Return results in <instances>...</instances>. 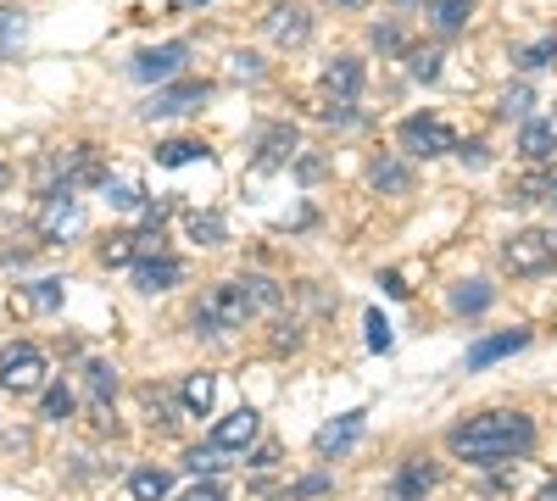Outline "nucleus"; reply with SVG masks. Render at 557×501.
Returning a JSON list of instances; mask_svg holds the SVG:
<instances>
[{"label":"nucleus","mask_w":557,"mask_h":501,"mask_svg":"<svg viewBox=\"0 0 557 501\" xmlns=\"http://www.w3.org/2000/svg\"><path fill=\"white\" fill-rule=\"evenodd\" d=\"M446 446H451V458L491 468V463H507V458H524L535 446V424L524 413H480L469 424H457L446 435Z\"/></svg>","instance_id":"obj_1"},{"label":"nucleus","mask_w":557,"mask_h":501,"mask_svg":"<svg viewBox=\"0 0 557 501\" xmlns=\"http://www.w3.org/2000/svg\"><path fill=\"white\" fill-rule=\"evenodd\" d=\"M251 317H257V306H251L246 285H240V279H223V285H212V290L196 301V335H228V329H246Z\"/></svg>","instance_id":"obj_2"},{"label":"nucleus","mask_w":557,"mask_h":501,"mask_svg":"<svg viewBox=\"0 0 557 501\" xmlns=\"http://www.w3.org/2000/svg\"><path fill=\"white\" fill-rule=\"evenodd\" d=\"M78 223H84V206H78L73 185H51L39 196V240L45 246H67V235H78Z\"/></svg>","instance_id":"obj_3"},{"label":"nucleus","mask_w":557,"mask_h":501,"mask_svg":"<svg viewBox=\"0 0 557 501\" xmlns=\"http://www.w3.org/2000/svg\"><path fill=\"white\" fill-rule=\"evenodd\" d=\"M502 267L507 273H546V267H557V229H519L513 240L502 246Z\"/></svg>","instance_id":"obj_4"},{"label":"nucleus","mask_w":557,"mask_h":501,"mask_svg":"<svg viewBox=\"0 0 557 501\" xmlns=\"http://www.w3.org/2000/svg\"><path fill=\"white\" fill-rule=\"evenodd\" d=\"M396 140H401V151H407V156H424V162H435V156L457 151V134H451V123H446V117H430V112L401 117Z\"/></svg>","instance_id":"obj_5"},{"label":"nucleus","mask_w":557,"mask_h":501,"mask_svg":"<svg viewBox=\"0 0 557 501\" xmlns=\"http://www.w3.org/2000/svg\"><path fill=\"white\" fill-rule=\"evenodd\" d=\"M0 390H12V396H34V390H45V351L28 346V340L0 351Z\"/></svg>","instance_id":"obj_6"},{"label":"nucleus","mask_w":557,"mask_h":501,"mask_svg":"<svg viewBox=\"0 0 557 501\" xmlns=\"http://www.w3.org/2000/svg\"><path fill=\"white\" fill-rule=\"evenodd\" d=\"M262 28H268V39L278 45V51H301V45L312 39V17H307L301 0H278V7H268Z\"/></svg>","instance_id":"obj_7"},{"label":"nucleus","mask_w":557,"mask_h":501,"mask_svg":"<svg viewBox=\"0 0 557 501\" xmlns=\"http://www.w3.org/2000/svg\"><path fill=\"white\" fill-rule=\"evenodd\" d=\"M207 96H212V84H207V78H178V84L157 89V96L139 107V117H184V112H196Z\"/></svg>","instance_id":"obj_8"},{"label":"nucleus","mask_w":557,"mask_h":501,"mask_svg":"<svg viewBox=\"0 0 557 501\" xmlns=\"http://www.w3.org/2000/svg\"><path fill=\"white\" fill-rule=\"evenodd\" d=\"M184 62H190V45H184V39H168V45H157V51H139V57L128 62V78L162 84V78H173Z\"/></svg>","instance_id":"obj_9"},{"label":"nucleus","mask_w":557,"mask_h":501,"mask_svg":"<svg viewBox=\"0 0 557 501\" xmlns=\"http://www.w3.org/2000/svg\"><path fill=\"white\" fill-rule=\"evenodd\" d=\"M435 485H441V468H435L430 458H407V463L391 474V485H385V501H424Z\"/></svg>","instance_id":"obj_10"},{"label":"nucleus","mask_w":557,"mask_h":501,"mask_svg":"<svg viewBox=\"0 0 557 501\" xmlns=\"http://www.w3.org/2000/svg\"><path fill=\"white\" fill-rule=\"evenodd\" d=\"M296 151H301L296 123H273V128H262V140H257V173H278V167H290V162H296Z\"/></svg>","instance_id":"obj_11"},{"label":"nucleus","mask_w":557,"mask_h":501,"mask_svg":"<svg viewBox=\"0 0 557 501\" xmlns=\"http://www.w3.org/2000/svg\"><path fill=\"white\" fill-rule=\"evenodd\" d=\"M128 267H134V285L146 290V296H162V290H173L184 279V262L168 256V251H146V256H134Z\"/></svg>","instance_id":"obj_12"},{"label":"nucleus","mask_w":557,"mask_h":501,"mask_svg":"<svg viewBox=\"0 0 557 501\" xmlns=\"http://www.w3.org/2000/svg\"><path fill=\"white\" fill-rule=\"evenodd\" d=\"M362 429H368V413H362V406H351V413H341L335 424H323L312 435V451H318V458H341V451H351L362 440Z\"/></svg>","instance_id":"obj_13"},{"label":"nucleus","mask_w":557,"mask_h":501,"mask_svg":"<svg viewBox=\"0 0 557 501\" xmlns=\"http://www.w3.org/2000/svg\"><path fill=\"white\" fill-rule=\"evenodd\" d=\"M257 429H262L257 406H235L228 418H218V429H212V446H218V451H246V446L257 440Z\"/></svg>","instance_id":"obj_14"},{"label":"nucleus","mask_w":557,"mask_h":501,"mask_svg":"<svg viewBox=\"0 0 557 501\" xmlns=\"http://www.w3.org/2000/svg\"><path fill=\"white\" fill-rule=\"evenodd\" d=\"M519 156H524V162H552V156H557V117H524V128H519Z\"/></svg>","instance_id":"obj_15"},{"label":"nucleus","mask_w":557,"mask_h":501,"mask_svg":"<svg viewBox=\"0 0 557 501\" xmlns=\"http://www.w3.org/2000/svg\"><path fill=\"white\" fill-rule=\"evenodd\" d=\"M524 346H530V329H507V335H491V340L469 346V368L480 374V368H491V362L513 356V351H524Z\"/></svg>","instance_id":"obj_16"},{"label":"nucleus","mask_w":557,"mask_h":501,"mask_svg":"<svg viewBox=\"0 0 557 501\" xmlns=\"http://www.w3.org/2000/svg\"><path fill=\"white\" fill-rule=\"evenodd\" d=\"M368 185H374L380 196H407L412 190V167L401 156H374L368 162Z\"/></svg>","instance_id":"obj_17"},{"label":"nucleus","mask_w":557,"mask_h":501,"mask_svg":"<svg viewBox=\"0 0 557 501\" xmlns=\"http://www.w3.org/2000/svg\"><path fill=\"white\" fill-rule=\"evenodd\" d=\"M323 89H330L335 101H357L362 96V62L357 57H335L323 67Z\"/></svg>","instance_id":"obj_18"},{"label":"nucleus","mask_w":557,"mask_h":501,"mask_svg":"<svg viewBox=\"0 0 557 501\" xmlns=\"http://www.w3.org/2000/svg\"><path fill=\"white\" fill-rule=\"evenodd\" d=\"M212 396H218V379L201 368V374H184L178 385V406H184V418H207L212 413Z\"/></svg>","instance_id":"obj_19"},{"label":"nucleus","mask_w":557,"mask_h":501,"mask_svg":"<svg viewBox=\"0 0 557 501\" xmlns=\"http://www.w3.org/2000/svg\"><path fill=\"white\" fill-rule=\"evenodd\" d=\"M451 312L457 317H480V312H491V301H496V290L485 285V279H462V285H451Z\"/></svg>","instance_id":"obj_20"},{"label":"nucleus","mask_w":557,"mask_h":501,"mask_svg":"<svg viewBox=\"0 0 557 501\" xmlns=\"http://www.w3.org/2000/svg\"><path fill=\"white\" fill-rule=\"evenodd\" d=\"M84 385H89L96 413H107L112 396H117V368H112V362H101V356H89V362H84Z\"/></svg>","instance_id":"obj_21"},{"label":"nucleus","mask_w":557,"mask_h":501,"mask_svg":"<svg viewBox=\"0 0 557 501\" xmlns=\"http://www.w3.org/2000/svg\"><path fill=\"white\" fill-rule=\"evenodd\" d=\"M23 45H28V12L0 7V57H23Z\"/></svg>","instance_id":"obj_22"},{"label":"nucleus","mask_w":557,"mask_h":501,"mask_svg":"<svg viewBox=\"0 0 557 501\" xmlns=\"http://www.w3.org/2000/svg\"><path fill=\"white\" fill-rule=\"evenodd\" d=\"M552 196H557V167H535V173H524L513 185L519 206H535V201H552Z\"/></svg>","instance_id":"obj_23"},{"label":"nucleus","mask_w":557,"mask_h":501,"mask_svg":"<svg viewBox=\"0 0 557 501\" xmlns=\"http://www.w3.org/2000/svg\"><path fill=\"white\" fill-rule=\"evenodd\" d=\"M128 490H134V501H168L173 496V474L168 468H134Z\"/></svg>","instance_id":"obj_24"},{"label":"nucleus","mask_w":557,"mask_h":501,"mask_svg":"<svg viewBox=\"0 0 557 501\" xmlns=\"http://www.w3.org/2000/svg\"><path fill=\"white\" fill-rule=\"evenodd\" d=\"M474 17V0H430V23L441 34H457V28H469Z\"/></svg>","instance_id":"obj_25"},{"label":"nucleus","mask_w":557,"mask_h":501,"mask_svg":"<svg viewBox=\"0 0 557 501\" xmlns=\"http://www.w3.org/2000/svg\"><path fill=\"white\" fill-rule=\"evenodd\" d=\"M212 151L201 140H162L157 146V167H184V162H207Z\"/></svg>","instance_id":"obj_26"},{"label":"nucleus","mask_w":557,"mask_h":501,"mask_svg":"<svg viewBox=\"0 0 557 501\" xmlns=\"http://www.w3.org/2000/svg\"><path fill=\"white\" fill-rule=\"evenodd\" d=\"M39 418H51V424H62V418H73V390L57 379H45V390H39Z\"/></svg>","instance_id":"obj_27"},{"label":"nucleus","mask_w":557,"mask_h":501,"mask_svg":"<svg viewBox=\"0 0 557 501\" xmlns=\"http://www.w3.org/2000/svg\"><path fill=\"white\" fill-rule=\"evenodd\" d=\"M240 285H246V296H251V306H257V312H273V306H285V285H273L268 273H246Z\"/></svg>","instance_id":"obj_28"},{"label":"nucleus","mask_w":557,"mask_h":501,"mask_svg":"<svg viewBox=\"0 0 557 501\" xmlns=\"http://www.w3.org/2000/svg\"><path fill=\"white\" fill-rule=\"evenodd\" d=\"M101 190H107V201L117 212H146V190L128 185V178H101Z\"/></svg>","instance_id":"obj_29"},{"label":"nucleus","mask_w":557,"mask_h":501,"mask_svg":"<svg viewBox=\"0 0 557 501\" xmlns=\"http://www.w3.org/2000/svg\"><path fill=\"white\" fill-rule=\"evenodd\" d=\"M524 73H541V67H552L557 62V34H546V39H535V45H524V51L513 57Z\"/></svg>","instance_id":"obj_30"},{"label":"nucleus","mask_w":557,"mask_h":501,"mask_svg":"<svg viewBox=\"0 0 557 501\" xmlns=\"http://www.w3.org/2000/svg\"><path fill=\"white\" fill-rule=\"evenodd\" d=\"M218 458H223V451H218V446H212V440H207V446H190V451H184V468H190V474H196V479H212V474H218V468H223V463H218Z\"/></svg>","instance_id":"obj_31"},{"label":"nucleus","mask_w":557,"mask_h":501,"mask_svg":"<svg viewBox=\"0 0 557 501\" xmlns=\"http://www.w3.org/2000/svg\"><path fill=\"white\" fill-rule=\"evenodd\" d=\"M134 256H139V251H134V235H128V229L101 240V267H128Z\"/></svg>","instance_id":"obj_32"},{"label":"nucleus","mask_w":557,"mask_h":501,"mask_svg":"<svg viewBox=\"0 0 557 501\" xmlns=\"http://www.w3.org/2000/svg\"><path fill=\"white\" fill-rule=\"evenodd\" d=\"M223 235H228V229H223L218 212H196V217H190V240H196V246H223Z\"/></svg>","instance_id":"obj_33"},{"label":"nucleus","mask_w":557,"mask_h":501,"mask_svg":"<svg viewBox=\"0 0 557 501\" xmlns=\"http://www.w3.org/2000/svg\"><path fill=\"white\" fill-rule=\"evenodd\" d=\"M530 107H535V89H530V84H513V89L502 96V117H507V123H513V117L524 123V117H530Z\"/></svg>","instance_id":"obj_34"},{"label":"nucleus","mask_w":557,"mask_h":501,"mask_svg":"<svg viewBox=\"0 0 557 501\" xmlns=\"http://www.w3.org/2000/svg\"><path fill=\"white\" fill-rule=\"evenodd\" d=\"M330 490H335V479H330V474H307V479H296L278 501H312V496H330Z\"/></svg>","instance_id":"obj_35"},{"label":"nucleus","mask_w":557,"mask_h":501,"mask_svg":"<svg viewBox=\"0 0 557 501\" xmlns=\"http://www.w3.org/2000/svg\"><path fill=\"white\" fill-rule=\"evenodd\" d=\"M23 296H28L39 312H57V306H62V279H39V285H23Z\"/></svg>","instance_id":"obj_36"},{"label":"nucleus","mask_w":557,"mask_h":501,"mask_svg":"<svg viewBox=\"0 0 557 501\" xmlns=\"http://www.w3.org/2000/svg\"><path fill=\"white\" fill-rule=\"evenodd\" d=\"M362 329H368V351H380V356L391 351V324H385V317H380V306H374V312L362 317Z\"/></svg>","instance_id":"obj_37"},{"label":"nucleus","mask_w":557,"mask_h":501,"mask_svg":"<svg viewBox=\"0 0 557 501\" xmlns=\"http://www.w3.org/2000/svg\"><path fill=\"white\" fill-rule=\"evenodd\" d=\"M441 62H446L441 51H412V78L418 84H435L441 78Z\"/></svg>","instance_id":"obj_38"},{"label":"nucleus","mask_w":557,"mask_h":501,"mask_svg":"<svg viewBox=\"0 0 557 501\" xmlns=\"http://www.w3.org/2000/svg\"><path fill=\"white\" fill-rule=\"evenodd\" d=\"M178 501H228V490H223L218 479H196V485H190V490H184Z\"/></svg>","instance_id":"obj_39"},{"label":"nucleus","mask_w":557,"mask_h":501,"mask_svg":"<svg viewBox=\"0 0 557 501\" xmlns=\"http://www.w3.org/2000/svg\"><path fill=\"white\" fill-rule=\"evenodd\" d=\"M228 62H235V78H251V84L262 78V62H257L251 51H235V57H228Z\"/></svg>","instance_id":"obj_40"},{"label":"nucleus","mask_w":557,"mask_h":501,"mask_svg":"<svg viewBox=\"0 0 557 501\" xmlns=\"http://www.w3.org/2000/svg\"><path fill=\"white\" fill-rule=\"evenodd\" d=\"M296 346H301V329L296 324H285V329L273 335V351H296Z\"/></svg>","instance_id":"obj_41"},{"label":"nucleus","mask_w":557,"mask_h":501,"mask_svg":"<svg viewBox=\"0 0 557 501\" xmlns=\"http://www.w3.org/2000/svg\"><path fill=\"white\" fill-rule=\"evenodd\" d=\"M374 45H380V51H396V45H401L396 23H380V28H374Z\"/></svg>","instance_id":"obj_42"},{"label":"nucleus","mask_w":557,"mask_h":501,"mask_svg":"<svg viewBox=\"0 0 557 501\" xmlns=\"http://www.w3.org/2000/svg\"><path fill=\"white\" fill-rule=\"evenodd\" d=\"M457 156H462V167H485V162H491L485 146H457Z\"/></svg>","instance_id":"obj_43"},{"label":"nucleus","mask_w":557,"mask_h":501,"mask_svg":"<svg viewBox=\"0 0 557 501\" xmlns=\"http://www.w3.org/2000/svg\"><path fill=\"white\" fill-rule=\"evenodd\" d=\"M278 463V451L273 446H262V451H251V468H273Z\"/></svg>","instance_id":"obj_44"},{"label":"nucleus","mask_w":557,"mask_h":501,"mask_svg":"<svg viewBox=\"0 0 557 501\" xmlns=\"http://www.w3.org/2000/svg\"><path fill=\"white\" fill-rule=\"evenodd\" d=\"M380 285H385V296H407V285H401V273H380Z\"/></svg>","instance_id":"obj_45"},{"label":"nucleus","mask_w":557,"mask_h":501,"mask_svg":"<svg viewBox=\"0 0 557 501\" xmlns=\"http://www.w3.org/2000/svg\"><path fill=\"white\" fill-rule=\"evenodd\" d=\"M535 501H557V479H552V485H541V496H535Z\"/></svg>","instance_id":"obj_46"},{"label":"nucleus","mask_w":557,"mask_h":501,"mask_svg":"<svg viewBox=\"0 0 557 501\" xmlns=\"http://www.w3.org/2000/svg\"><path fill=\"white\" fill-rule=\"evenodd\" d=\"M7 185H12V167H7V162H0V196H7Z\"/></svg>","instance_id":"obj_47"},{"label":"nucleus","mask_w":557,"mask_h":501,"mask_svg":"<svg viewBox=\"0 0 557 501\" xmlns=\"http://www.w3.org/2000/svg\"><path fill=\"white\" fill-rule=\"evenodd\" d=\"M335 7H351L357 12V7H368V0H335Z\"/></svg>","instance_id":"obj_48"},{"label":"nucleus","mask_w":557,"mask_h":501,"mask_svg":"<svg viewBox=\"0 0 557 501\" xmlns=\"http://www.w3.org/2000/svg\"><path fill=\"white\" fill-rule=\"evenodd\" d=\"M173 7H207V0H173Z\"/></svg>","instance_id":"obj_49"},{"label":"nucleus","mask_w":557,"mask_h":501,"mask_svg":"<svg viewBox=\"0 0 557 501\" xmlns=\"http://www.w3.org/2000/svg\"><path fill=\"white\" fill-rule=\"evenodd\" d=\"M396 7H412V0H396Z\"/></svg>","instance_id":"obj_50"}]
</instances>
